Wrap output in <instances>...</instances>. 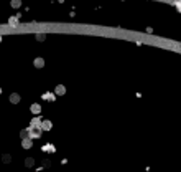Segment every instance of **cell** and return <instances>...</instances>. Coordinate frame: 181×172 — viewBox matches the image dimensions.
<instances>
[{
	"instance_id": "cell-1",
	"label": "cell",
	"mask_w": 181,
	"mask_h": 172,
	"mask_svg": "<svg viewBox=\"0 0 181 172\" xmlns=\"http://www.w3.org/2000/svg\"><path fill=\"white\" fill-rule=\"evenodd\" d=\"M41 122L43 121H41L40 117H33L30 121V127L31 129H41Z\"/></svg>"
},
{
	"instance_id": "cell-17",
	"label": "cell",
	"mask_w": 181,
	"mask_h": 172,
	"mask_svg": "<svg viewBox=\"0 0 181 172\" xmlns=\"http://www.w3.org/2000/svg\"><path fill=\"white\" fill-rule=\"evenodd\" d=\"M0 94H2V89H0Z\"/></svg>"
},
{
	"instance_id": "cell-9",
	"label": "cell",
	"mask_w": 181,
	"mask_h": 172,
	"mask_svg": "<svg viewBox=\"0 0 181 172\" xmlns=\"http://www.w3.org/2000/svg\"><path fill=\"white\" fill-rule=\"evenodd\" d=\"M43 99H46V101H53V99H55V94H53V93H45V94H43Z\"/></svg>"
},
{
	"instance_id": "cell-7",
	"label": "cell",
	"mask_w": 181,
	"mask_h": 172,
	"mask_svg": "<svg viewBox=\"0 0 181 172\" xmlns=\"http://www.w3.org/2000/svg\"><path fill=\"white\" fill-rule=\"evenodd\" d=\"M40 111H41L40 104H31V113H33V114H40Z\"/></svg>"
},
{
	"instance_id": "cell-14",
	"label": "cell",
	"mask_w": 181,
	"mask_h": 172,
	"mask_svg": "<svg viewBox=\"0 0 181 172\" xmlns=\"http://www.w3.org/2000/svg\"><path fill=\"white\" fill-rule=\"evenodd\" d=\"M12 7L18 8V7H20V0H13V2H12Z\"/></svg>"
},
{
	"instance_id": "cell-8",
	"label": "cell",
	"mask_w": 181,
	"mask_h": 172,
	"mask_svg": "<svg viewBox=\"0 0 181 172\" xmlns=\"http://www.w3.org/2000/svg\"><path fill=\"white\" fill-rule=\"evenodd\" d=\"M35 66H36V68H43V66H45V60H43V58H36V60H35Z\"/></svg>"
},
{
	"instance_id": "cell-16",
	"label": "cell",
	"mask_w": 181,
	"mask_h": 172,
	"mask_svg": "<svg viewBox=\"0 0 181 172\" xmlns=\"http://www.w3.org/2000/svg\"><path fill=\"white\" fill-rule=\"evenodd\" d=\"M36 38H38L40 41H43V40H45V35H36Z\"/></svg>"
},
{
	"instance_id": "cell-5",
	"label": "cell",
	"mask_w": 181,
	"mask_h": 172,
	"mask_svg": "<svg viewBox=\"0 0 181 172\" xmlns=\"http://www.w3.org/2000/svg\"><path fill=\"white\" fill-rule=\"evenodd\" d=\"M55 91H56V94H58V96H61V94H64V93H66V88H64V85H58V86H56V89H55Z\"/></svg>"
},
{
	"instance_id": "cell-2",
	"label": "cell",
	"mask_w": 181,
	"mask_h": 172,
	"mask_svg": "<svg viewBox=\"0 0 181 172\" xmlns=\"http://www.w3.org/2000/svg\"><path fill=\"white\" fill-rule=\"evenodd\" d=\"M28 134H30V139H38L41 136V129H31V127H28Z\"/></svg>"
},
{
	"instance_id": "cell-6",
	"label": "cell",
	"mask_w": 181,
	"mask_h": 172,
	"mask_svg": "<svg viewBox=\"0 0 181 172\" xmlns=\"http://www.w3.org/2000/svg\"><path fill=\"white\" fill-rule=\"evenodd\" d=\"M10 101L13 103V104H17V103H20V94H17V93L10 94Z\"/></svg>"
},
{
	"instance_id": "cell-3",
	"label": "cell",
	"mask_w": 181,
	"mask_h": 172,
	"mask_svg": "<svg viewBox=\"0 0 181 172\" xmlns=\"http://www.w3.org/2000/svg\"><path fill=\"white\" fill-rule=\"evenodd\" d=\"M50 129H51V121L45 119V121L41 122V131H50Z\"/></svg>"
},
{
	"instance_id": "cell-12",
	"label": "cell",
	"mask_w": 181,
	"mask_h": 172,
	"mask_svg": "<svg viewBox=\"0 0 181 172\" xmlns=\"http://www.w3.org/2000/svg\"><path fill=\"white\" fill-rule=\"evenodd\" d=\"M33 164H35V159H33V157H28V159L25 161V166L26 167H31Z\"/></svg>"
},
{
	"instance_id": "cell-13",
	"label": "cell",
	"mask_w": 181,
	"mask_h": 172,
	"mask_svg": "<svg viewBox=\"0 0 181 172\" xmlns=\"http://www.w3.org/2000/svg\"><path fill=\"white\" fill-rule=\"evenodd\" d=\"M20 137H21V139H26V137H30V134H28V129L21 131V132H20Z\"/></svg>"
},
{
	"instance_id": "cell-10",
	"label": "cell",
	"mask_w": 181,
	"mask_h": 172,
	"mask_svg": "<svg viewBox=\"0 0 181 172\" xmlns=\"http://www.w3.org/2000/svg\"><path fill=\"white\" fill-rule=\"evenodd\" d=\"M43 151H45V152H55V146L46 144V146H43Z\"/></svg>"
},
{
	"instance_id": "cell-15",
	"label": "cell",
	"mask_w": 181,
	"mask_h": 172,
	"mask_svg": "<svg viewBox=\"0 0 181 172\" xmlns=\"http://www.w3.org/2000/svg\"><path fill=\"white\" fill-rule=\"evenodd\" d=\"M2 161L5 162V164H8V162H10V156H8V154H5V156H3V159H2Z\"/></svg>"
},
{
	"instance_id": "cell-18",
	"label": "cell",
	"mask_w": 181,
	"mask_h": 172,
	"mask_svg": "<svg viewBox=\"0 0 181 172\" xmlns=\"http://www.w3.org/2000/svg\"><path fill=\"white\" fill-rule=\"evenodd\" d=\"M0 41H2V36H0Z\"/></svg>"
},
{
	"instance_id": "cell-4",
	"label": "cell",
	"mask_w": 181,
	"mask_h": 172,
	"mask_svg": "<svg viewBox=\"0 0 181 172\" xmlns=\"http://www.w3.org/2000/svg\"><path fill=\"white\" fill-rule=\"evenodd\" d=\"M21 146L25 147V149H30V147L33 146V141H31L30 137H26V139H23V141H21Z\"/></svg>"
},
{
	"instance_id": "cell-11",
	"label": "cell",
	"mask_w": 181,
	"mask_h": 172,
	"mask_svg": "<svg viewBox=\"0 0 181 172\" xmlns=\"http://www.w3.org/2000/svg\"><path fill=\"white\" fill-rule=\"evenodd\" d=\"M8 23H10L12 27H17V25H18V18H17V17H10Z\"/></svg>"
}]
</instances>
